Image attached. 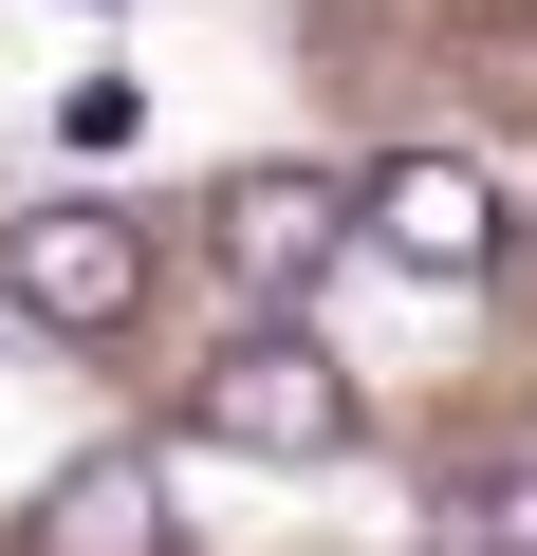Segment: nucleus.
Instances as JSON below:
<instances>
[{
  "label": "nucleus",
  "instance_id": "3",
  "mask_svg": "<svg viewBox=\"0 0 537 556\" xmlns=\"http://www.w3.org/2000/svg\"><path fill=\"white\" fill-rule=\"evenodd\" d=\"M408 278H445V298H463V278H500V186L463 167V149H389L371 167V204H353Z\"/></svg>",
  "mask_w": 537,
  "mask_h": 556
},
{
  "label": "nucleus",
  "instance_id": "5",
  "mask_svg": "<svg viewBox=\"0 0 537 556\" xmlns=\"http://www.w3.org/2000/svg\"><path fill=\"white\" fill-rule=\"evenodd\" d=\"M38 538H56V556H167V482L112 445V464H75V482H56V519H38Z\"/></svg>",
  "mask_w": 537,
  "mask_h": 556
},
{
  "label": "nucleus",
  "instance_id": "2",
  "mask_svg": "<svg viewBox=\"0 0 537 556\" xmlns=\"http://www.w3.org/2000/svg\"><path fill=\"white\" fill-rule=\"evenodd\" d=\"M204 445H241V464H334V445H353V371H334L316 334H222Z\"/></svg>",
  "mask_w": 537,
  "mask_h": 556
},
{
  "label": "nucleus",
  "instance_id": "7",
  "mask_svg": "<svg viewBox=\"0 0 537 556\" xmlns=\"http://www.w3.org/2000/svg\"><path fill=\"white\" fill-rule=\"evenodd\" d=\"M130 130H149L130 75H75V93H56V149H130Z\"/></svg>",
  "mask_w": 537,
  "mask_h": 556
},
{
  "label": "nucleus",
  "instance_id": "1",
  "mask_svg": "<svg viewBox=\"0 0 537 556\" xmlns=\"http://www.w3.org/2000/svg\"><path fill=\"white\" fill-rule=\"evenodd\" d=\"M0 298H20L38 334H130V316H149V223L93 204V186L20 204V223H0Z\"/></svg>",
  "mask_w": 537,
  "mask_h": 556
},
{
  "label": "nucleus",
  "instance_id": "4",
  "mask_svg": "<svg viewBox=\"0 0 537 556\" xmlns=\"http://www.w3.org/2000/svg\"><path fill=\"white\" fill-rule=\"evenodd\" d=\"M204 241H222L241 298H316V260L353 241V186H316V167H241V186L204 204Z\"/></svg>",
  "mask_w": 537,
  "mask_h": 556
},
{
  "label": "nucleus",
  "instance_id": "6",
  "mask_svg": "<svg viewBox=\"0 0 537 556\" xmlns=\"http://www.w3.org/2000/svg\"><path fill=\"white\" fill-rule=\"evenodd\" d=\"M463 556H537V445L463 482Z\"/></svg>",
  "mask_w": 537,
  "mask_h": 556
}]
</instances>
